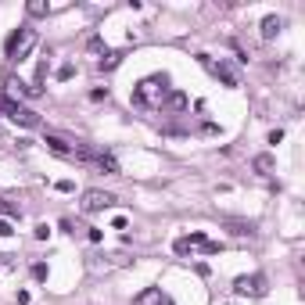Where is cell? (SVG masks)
<instances>
[{"instance_id":"6da1fadb","label":"cell","mask_w":305,"mask_h":305,"mask_svg":"<svg viewBox=\"0 0 305 305\" xmlns=\"http://www.w3.org/2000/svg\"><path fill=\"white\" fill-rule=\"evenodd\" d=\"M43 144H47L54 155H61V158H75V162H90V165H94V158H97V151L90 147V144L72 140V136H61V133H47V136H43Z\"/></svg>"},{"instance_id":"7a4b0ae2","label":"cell","mask_w":305,"mask_h":305,"mask_svg":"<svg viewBox=\"0 0 305 305\" xmlns=\"http://www.w3.org/2000/svg\"><path fill=\"white\" fill-rule=\"evenodd\" d=\"M165 97H169V75H147V79L133 90L136 108H162Z\"/></svg>"},{"instance_id":"3957f363","label":"cell","mask_w":305,"mask_h":305,"mask_svg":"<svg viewBox=\"0 0 305 305\" xmlns=\"http://www.w3.org/2000/svg\"><path fill=\"white\" fill-rule=\"evenodd\" d=\"M33 47H36V29L22 25V29H14V33L7 36L4 54H7V61H22V58H29V51H33Z\"/></svg>"},{"instance_id":"277c9868","label":"cell","mask_w":305,"mask_h":305,"mask_svg":"<svg viewBox=\"0 0 305 305\" xmlns=\"http://www.w3.org/2000/svg\"><path fill=\"white\" fill-rule=\"evenodd\" d=\"M0 115H7L11 122H18V126H25V129H36V126H40V115H36L33 108H25V104L11 101L4 90H0Z\"/></svg>"},{"instance_id":"5b68a950","label":"cell","mask_w":305,"mask_h":305,"mask_svg":"<svg viewBox=\"0 0 305 305\" xmlns=\"http://www.w3.org/2000/svg\"><path fill=\"white\" fill-rule=\"evenodd\" d=\"M197 61H201V65H205L212 75H216V79H223L226 86H241V75L234 72V65H230V61H212L208 54H197Z\"/></svg>"},{"instance_id":"8992f818","label":"cell","mask_w":305,"mask_h":305,"mask_svg":"<svg viewBox=\"0 0 305 305\" xmlns=\"http://www.w3.org/2000/svg\"><path fill=\"white\" fill-rule=\"evenodd\" d=\"M119 201L115 194H108V190H86L83 194V201H79V208L86 212V216H94V212H104V208H112Z\"/></svg>"},{"instance_id":"52a82bcc","label":"cell","mask_w":305,"mask_h":305,"mask_svg":"<svg viewBox=\"0 0 305 305\" xmlns=\"http://www.w3.org/2000/svg\"><path fill=\"white\" fill-rule=\"evenodd\" d=\"M234 295H251V298L266 295V277H262V273H251V277H237V280H234Z\"/></svg>"},{"instance_id":"ba28073f","label":"cell","mask_w":305,"mask_h":305,"mask_svg":"<svg viewBox=\"0 0 305 305\" xmlns=\"http://www.w3.org/2000/svg\"><path fill=\"white\" fill-rule=\"evenodd\" d=\"M133 305H173L169 298H165L162 291H158V287H147V291H140V295H136V302Z\"/></svg>"},{"instance_id":"9c48e42d","label":"cell","mask_w":305,"mask_h":305,"mask_svg":"<svg viewBox=\"0 0 305 305\" xmlns=\"http://www.w3.org/2000/svg\"><path fill=\"white\" fill-rule=\"evenodd\" d=\"M162 108H165V112H183V108H187V94H180V90H169V97L162 101Z\"/></svg>"},{"instance_id":"30bf717a","label":"cell","mask_w":305,"mask_h":305,"mask_svg":"<svg viewBox=\"0 0 305 305\" xmlns=\"http://www.w3.org/2000/svg\"><path fill=\"white\" fill-rule=\"evenodd\" d=\"M94 165L101 173H112V176H119V162L108 155V151H97V158H94Z\"/></svg>"},{"instance_id":"8fae6325","label":"cell","mask_w":305,"mask_h":305,"mask_svg":"<svg viewBox=\"0 0 305 305\" xmlns=\"http://www.w3.org/2000/svg\"><path fill=\"white\" fill-rule=\"evenodd\" d=\"M284 29V18H277V14H266L262 18V40H273Z\"/></svg>"},{"instance_id":"7c38bea8","label":"cell","mask_w":305,"mask_h":305,"mask_svg":"<svg viewBox=\"0 0 305 305\" xmlns=\"http://www.w3.org/2000/svg\"><path fill=\"white\" fill-rule=\"evenodd\" d=\"M273 169H277V162H273V155H258V158H255V173H258V176H269Z\"/></svg>"},{"instance_id":"4fadbf2b","label":"cell","mask_w":305,"mask_h":305,"mask_svg":"<svg viewBox=\"0 0 305 305\" xmlns=\"http://www.w3.org/2000/svg\"><path fill=\"white\" fill-rule=\"evenodd\" d=\"M0 216L18 219V216H22V208H14V205H11V197H4V194H0Z\"/></svg>"},{"instance_id":"5bb4252c","label":"cell","mask_w":305,"mask_h":305,"mask_svg":"<svg viewBox=\"0 0 305 305\" xmlns=\"http://www.w3.org/2000/svg\"><path fill=\"white\" fill-rule=\"evenodd\" d=\"M119 65H122V51H112L108 58H101V68H104V72H112V68H119Z\"/></svg>"},{"instance_id":"9a60e30c","label":"cell","mask_w":305,"mask_h":305,"mask_svg":"<svg viewBox=\"0 0 305 305\" xmlns=\"http://www.w3.org/2000/svg\"><path fill=\"white\" fill-rule=\"evenodd\" d=\"M25 11H29V14H33V18H43V14H47L51 7H47V4H43V0H29V7H25Z\"/></svg>"},{"instance_id":"2e32d148","label":"cell","mask_w":305,"mask_h":305,"mask_svg":"<svg viewBox=\"0 0 305 305\" xmlns=\"http://www.w3.org/2000/svg\"><path fill=\"white\" fill-rule=\"evenodd\" d=\"M190 248H194V244H190L187 237H180V241L173 244V251H176V255H190Z\"/></svg>"},{"instance_id":"e0dca14e","label":"cell","mask_w":305,"mask_h":305,"mask_svg":"<svg viewBox=\"0 0 305 305\" xmlns=\"http://www.w3.org/2000/svg\"><path fill=\"white\" fill-rule=\"evenodd\" d=\"M230 226H234V234H241V237H244V234H255V223H237V219H234Z\"/></svg>"},{"instance_id":"ac0fdd59","label":"cell","mask_w":305,"mask_h":305,"mask_svg":"<svg viewBox=\"0 0 305 305\" xmlns=\"http://www.w3.org/2000/svg\"><path fill=\"white\" fill-rule=\"evenodd\" d=\"M201 251H205V255H216V251H223V244H219V241H205Z\"/></svg>"},{"instance_id":"d6986e66","label":"cell","mask_w":305,"mask_h":305,"mask_svg":"<svg viewBox=\"0 0 305 305\" xmlns=\"http://www.w3.org/2000/svg\"><path fill=\"white\" fill-rule=\"evenodd\" d=\"M54 187H58L61 194H72V190H75V183H72V180H58V183H54Z\"/></svg>"},{"instance_id":"ffe728a7","label":"cell","mask_w":305,"mask_h":305,"mask_svg":"<svg viewBox=\"0 0 305 305\" xmlns=\"http://www.w3.org/2000/svg\"><path fill=\"white\" fill-rule=\"evenodd\" d=\"M33 280H47V266H43V262L33 266Z\"/></svg>"},{"instance_id":"44dd1931","label":"cell","mask_w":305,"mask_h":305,"mask_svg":"<svg viewBox=\"0 0 305 305\" xmlns=\"http://www.w3.org/2000/svg\"><path fill=\"white\" fill-rule=\"evenodd\" d=\"M72 75H75L72 65H61V68H58V79H72Z\"/></svg>"},{"instance_id":"7402d4cb","label":"cell","mask_w":305,"mask_h":305,"mask_svg":"<svg viewBox=\"0 0 305 305\" xmlns=\"http://www.w3.org/2000/svg\"><path fill=\"white\" fill-rule=\"evenodd\" d=\"M14 230H11V219H0V237H11Z\"/></svg>"},{"instance_id":"603a6c76","label":"cell","mask_w":305,"mask_h":305,"mask_svg":"<svg viewBox=\"0 0 305 305\" xmlns=\"http://www.w3.org/2000/svg\"><path fill=\"white\" fill-rule=\"evenodd\" d=\"M33 234H36V241H43V237H47L51 230H47V223H40V226H36V230H33Z\"/></svg>"}]
</instances>
